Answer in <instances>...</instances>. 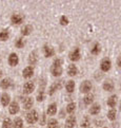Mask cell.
Here are the masks:
<instances>
[{
  "label": "cell",
  "instance_id": "obj_11",
  "mask_svg": "<svg viewBox=\"0 0 121 128\" xmlns=\"http://www.w3.org/2000/svg\"><path fill=\"white\" fill-rule=\"evenodd\" d=\"M34 74V69L33 67H26L25 69L23 70V72H22V75H23L24 78H30V77H32Z\"/></svg>",
  "mask_w": 121,
  "mask_h": 128
},
{
  "label": "cell",
  "instance_id": "obj_6",
  "mask_svg": "<svg viewBox=\"0 0 121 128\" xmlns=\"http://www.w3.org/2000/svg\"><path fill=\"white\" fill-rule=\"evenodd\" d=\"M111 66H112V62L109 58H104L103 60L101 62V65H100V69L103 71V72H107L111 69Z\"/></svg>",
  "mask_w": 121,
  "mask_h": 128
},
{
  "label": "cell",
  "instance_id": "obj_28",
  "mask_svg": "<svg viewBox=\"0 0 121 128\" xmlns=\"http://www.w3.org/2000/svg\"><path fill=\"white\" fill-rule=\"evenodd\" d=\"M116 116H117V112H116L115 109H111L109 113H107V118H109V120H111V121H114L116 118Z\"/></svg>",
  "mask_w": 121,
  "mask_h": 128
},
{
  "label": "cell",
  "instance_id": "obj_27",
  "mask_svg": "<svg viewBox=\"0 0 121 128\" xmlns=\"http://www.w3.org/2000/svg\"><path fill=\"white\" fill-rule=\"evenodd\" d=\"M91 124V120L88 118V116H84L81 121V127L82 128H86L88 127V125Z\"/></svg>",
  "mask_w": 121,
  "mask_h": 128
},
{
  "label": "cell",
  "instance_id": "obj_26",
  "mask_svg": "<svg viewBox=\"0 0 121 128\" xmlns=\"http://www.w3.org/2000/svg\"><path fill=\"white\" fill-rule=\"evenodd\" d=\"M7 38H8V31L7 30H2L1 32H0V40L5 42Z\"/></svg>",
  "mask_w": 121,
  "mask_h": 128
},
{
  "label": "cell",
  "instance_id": "obj_24",
  "mask_svg": "<svg viewBox=\"0 0 121 128\" xmlns=\"http://www.w3.org/2000/svg\"><path fill=\"white\" fill-rule=\"evenodd\" d=\"M65 89H66V91L68 92H73L74 91V89H75V83L73 80H69L68 83H66V86H65Z\"/></svg>",
  "mask_w": 121,
  "mask_h": 128
},
{
  "label": "cell",
  "instance_id": "obj_19",
  "mask_svg": "<svg viewBox=\"0 0 121 128\" xmlns=\"http://www.w3.org/2000/svg\"><path fill=\"white\" fill-rule=\"evenodd\" d=\"M10 94H7V93H3L2 94V96H1V104H2V106H7L8 103H10Z\"/></svg>",
  "mask_w": 121,
  "mask_h": 128
},
{
  "label": "cell",
  "instance_id": "obj_36",
  "mask_svg": "<svg viewBox=\"0 0 121 128\" xmlns=\"http://www.w3.org/2000/svg\"><path fill=\"white\" fill-rule=\"evenodd\" d=\"M43 98H44V91L41 90L37 95V100L38 102H41V100H43Z\"/></svg>",
  "mask_w": 121,
  "mask_h": 128
},
{
  "label": "cell",
  "instance_id": "obj_33",
  "mask_svg": "<svg viewBox=\"0 0 121 128\" xmlns=\"http://www.w3.org/2000/svg\"><path fill=\"white\" fill-rule=\"evenodd\" d=\"M11 120L10 118H5V120L3 121V123H2V128H10L11 127Z\"/></svg>",
  "mask_w": 121,
  "mask_h": 128
},
{
  "label": "cell",
  "instance_id": "obj_12",
  "mask_svg": "<svg viewBox=\"0 0 121 128\" xmlns=\"http://www.w3.org/2000/svg\"><path fill=\"white\" fill-rule=\"evenodd\" d=\"M61 87H62V82H56V83H54L51 86V88H50V95L54 94V93H55V91L59 90Z\"/></svg>",
  "mask_w": 121,
  "mask_h": 128
},
{
  "label": "cell",
  "instance_id": "obj_38",
  "mask_svg": "<svg viewBox=\"0 0 121 128\" xmlns=\"http://www.w3.org/2000/svg\"><path fill=\"white\" fill-rule=\"evenodd\" d=\"M118 126H117V124H113V128H117Z\"/></svg>",
  "mask_w": 121,
  "mask_h": 128
},
{
  "label": "cell",
  "instance_id": "obj_23",
  "mask_svg": "<svg viewBox=\"0 0 121 128\" xmlns=\"http://www.w3.org/2000/svg\"><path fill=\"white\" fill-rule=\"evenodd\" d=\"M32 31H33L32 26L28 24V26H25L24 28L21 30V33H22V35H24V36H28V35H30V34H31V32H32Z\"/></svg>",
  "mask_w": 121,
  "mask_h": 128
},
{
  "label": "cell",
  "instance_id": "obj_30",
  "mask_svg": "<svg viewBox=\"0 0 121 128\" xmlns=\"http://www.w3.org/2000/svg\"><path fill=\"white\" fill-rule=\"evenodd\" d=\"M76 109V105L75 103H70L68 106H66V112L68 113H73Z\"/></svg>",
  "mask_w": 121,
  "mask_h": 128
},
{
  "label": "cell",
  "instance_id": "obj_1",
  "mask_svg": "<svg viewBox=\"0 0 121 128\" xmlns=\"http://www.w3.org/2000/svg\"><path fill=\"white\" fill-rule=\"evenodd\" d=\"M61 65H62V60L60 58H57V59L54 60L52 69H51L52 74L54 76H60L62 74V67H61Z\"/></svg>",
  "mask_w": 121,
  "mask_h": 128
},
{
  "label": "cell",
  "instance_id": "obj_17",
  "mask_svg": "<svg viewBox=\"0 0 121 128\" xmlns=\"http://www.w3.org/2000/svg\"><path fill=\"white\" fill-rule=\"evenodd\" d=\"M77 73H78V69H77V67H76L75 65H70L69 66L68 74L70 76H75V75H77Z\"/></svg>",
  "mask_w": 121,
  "mask_h": 128
},
{
  "label": "cell",
  "instance_id": "obj_31",
  "mask_svg": "<svg viewBox=\"0 0 121 128\" xmlns=\"http://www.w3.org/2000/svg\"><path fill=\"white\" fill-rule=\"evenodd\" d=\"M91 52H92V54H94V55L99 54V52H100V46H99V44H94V47L91 50Z\"/></svg>",
  "mask_w": 121,
  "mask_h": 128
},
{
  "label": "cell",
  "instance_id": "obj_41",
  "mask_svg": "<svg viewBox=\"0 0 121 128\" xmlns=\"http://www.w3.org/2000/svg\"><path fill=\"white\" fill-rule=\"evenodd\" d=\"M103 128H106V127H103Z\"/></svg>",
  "mask_w": 121,
  "mask_h": 128
},
{
  "label": "cell",
  "instance_id": "obj_20",
  "mask_svg": "<svg viewBox=\"0 0 121 128\" xmlns=\"http://www.w3.org/2000/svg\"><path fill=\"white\" fill-rule=\"evenodd\" d=\"M56 112H57V105L55 103L48 105V107H47V114H50V116H54Z\"/></svg>",
  "mask_w": 121,
  "mask_h": 128
},
{
  "label": "cell",
  "instance_id": "obj_14",
  "mask_svg": "<svg viewBox=\"0 0 121 128\" xmlns=\"http://www.w3.org/2000/svg\"><path fill=\"white\" fill-rule=\"evenodd\" d=\"M43 51H44L45 57H52L54 54H55V51H54L53 47H51V46H45V47L43 48Z\"/></svg>",
  "mask_w": 121,
  "mask_h": 128
},
{
  "label": "cell",
  "instance_id": "obj_35",
  "mask_svg": "<svg viewBox=\"0 0 121 128\" xmlns=\"http://www.w3.org/2000/svg\"><path fill=\"white\" fill-rule=\"evenodd\" d=\"M60 24L62 26H66V24H69V19L65 16H61V18H60Z\"/></svg>",
  "mask_w": 121,
  "mask_h": 128
},
{
  "label": "cell",
  "instance_id": "obj_7",
  "mask_svg": "<svg viewBox=\"0 0 121 128\" xmlns=\"http://www.w3.org/2000/svg\"><path fill=\"white\" fill-rule=\"evenodd\" d=\"M23 19H24V17L22 16L21 14H13L12 17H11V21H12V24H22Z\"/></svg>",
  "mask_w": 121,
  "mask_h": 128
},
{
  "label": "cell",
  "instance_id": "obj_29",
  "mask_svg": "<svg viewBox=\"0 0 121 128\" xmlns=\"http://www.w3.org/2000/svg\"><path fill=\"white\" fill-rule=\"evenodd\" d=\"M93 100H94V95L93 94H87L86 96H84V98H83V102L85 105H89Z\"/></svg>",
  "mask_w": 121,
  "mask_h": 128
},
{
  "label": "cell",
  "instance_id": "obj_4",
  "mask_svg": "<svg viewBox=\"0 0 121 128\" xmlns=\"http://www.w3.org/2000/svg\"><path fill=\"white\" fill-rule=\"evenodd\" d=\"M18 62H19V58H18L17 54L16 53L10 54V56H8V65L11 67H15L18 65Z\"/></svg>",
  "mask_w": 121,
  "mask_h": 128
},
{
  "label": "cell",
  "instance_id": "obj_13",
  "mask_svg": "<svg viewBox=\"0 0 121 128\" xmlns=\"http://www.w3.org/2000/svg\"><path fill=\"white\" fill-rule=\"evenodd\" d=\"M75 125H76V118L74 116H70L68 118H66L65 126L68 128H73Z\"/></svg>",
  "mask_w": 121,
  "mask_h": 128
},
{
  "label": "cell",
  "instance_id": "obj_39",
  "mask_svg": "<svg viewBox=\"0 0 121 128\" xmlns=\"http://www.w3.org/2000/svg\"><path fill=\"white\" fill-rule=\"evenodd\" d=\"M1 76H2V71L0 70V77H1Z\"/></svg>",
  "mask_w": 121,
  "mask_h": 128
},
{
  "label": "cell",
  "instance_id": "obj_16",
  "mask_svg": "<svg viewBox=\"0 0 121 128\" xmlns=\"http://www.w3.org/2000/svg\"><path fill=\"white\" fill-rule=\"evenodd\" d=\"M103 89L105 91H107V92H111V91H113L114 90V84H113V82L112 80H105L104 82V84H103Z\"/></svg>",
  "mask_w": 121,
  "mask_h": 128
},
{
  "label": "cell",
  "instance_id": "obj_22",
  "mask_svg": "<svg viewBox=\"0 0 121 128\" xmlns=\"http://www.w3.org/2000/svg\"><path fill=\"white\" fill-rule=\"evenodd\" d=\"M100 112V105L99 104H95V105H93L92 106V108L89 109V113L91 114H98Z\"/></svg>",
  "mask_w": 121,
  "mask_h": 128
},
{
  "label": "cell",
  "instance_id": "obj_37",
  "mask_svg": "<svg viewBox=\"0 0 121 128\" xmlns=\"http://www.w3.org/2000/svg\"><path fill=\"white\" fill-rule=\"evenodd\" d=\"M117 65H118L119 67H121V54L119 55V57H118V59H117Z\"/></svg>",
  "mask_w": 121,
  "mask_h": 128
},
{
  "label": "cell",
  "instance_id": "obj_40",
  "mask_svg": "<svg viewBox=\"0 0 121 128\" xmlns=\"http://www.w3.org/2000/svg\"><path fill=\"white\" fill-rule=\"evenodd\" d=\"M120 108H121V105H120Z\"/></svg>",
  "mask_w": 121,
  "mask_h": 128
},
{
  "label": "cell",
  "instance_id": "obj_15",
  "mask_svg": "<svg viewBox=\"0 0 121 128\" xmlns=\"http://www.w3.org/2000/svg\"><path fill=\"white\" fill-rule=\"evenodd\" d=\"M8 110H10V113H11V114H16V113H18V111H19V105H18V103H17V102L11 103Z\"/></svg>",
  "mask_w": 121,
  "mask_h": 128
},
{
  "label": "cell",
  "instance_id": "obj_34",
  "mask_svg": "<svg viewBox=\"0 0 121 128\" xmlns=\"http://www.w3.org/2000/svg\"><path fill=\"white\" fill-rule=\"evenodd\" d=\"M23 46H24V42H23V39H21V38H19V39H17V42H16V47L17 48H23Z\"/></svg>",
  "mask_w": 121,
  "mask_h": 128
},
{
  "label": "cell",
  "instance_id": "obj_5",
  "mask_svg": "<svg viewBox=\"0 0 121 128\" xmlns=\"http://www.w3.org/2000/svg\"><path fill=\"white\" fill-rule=\"evenodd\" d=\"M34 90H35V84L34 83H32V82H28V83L24 84V86H23V93L30 94V93H32Z\"/></svg>",
  "mask_w": 121,
  "mask_h": 128
},
{
  "label": "cell",
  "instance_id": "obj_9",
  "mask_svg": "<svg viewBox=\"0 0 121 128\" xmlns=\"http://www.w3.org/2000/svg\"><path fill=\"white\" fill-rule=\"evenodd\" d=\"M33 104H34V100L32 98H26L22 100V105H23L24 109H31L33 107Z\"/></svg>",
  "mask_w": 121,
  "mask_h": 128
},
{
  "label": "cell",
  "instance_id": "obj_8",
  "mask_svg": "<svg viewBox=\"0 0 121 128\" xmlns=\"http://www.w3.org/2000/svg\"><path fill=\"white\" fill-rule=\"evenodd\" d=\"M80 58V50L78 48H75L73 51L70 53V59L73 62H77Z\"/></svg>",
  "mask_w": 121,
  "mask_h": 128
},
{
  "label": "cell",
  "instance_id": "obj_32",
  "mask_svg": "<svg viewBox=\"0 0 121 128\" xmlns=\"http://www.w3.org/2000/svg\"><path fill=\"white\" fill-rule=\"evenodd\" d=\"M22 125H23V122H22V120L20 118H16L15 120V122H14V128H22Z\"/></svg>",
  "mask_w": 121,
  "mask_h": 128
},
{
  "label": "cell",
  "instance_id": "obj_10",
  "mask_svg": "<svg viewBox=\"0 0 121 128\" xmlns=\"http://www.w3.org/2000/svg\"><path fill=\"white\" fill-rule=\"evenodd\" d=\"M38 62V55H37V52L36 51H33L32 53L30 54L29 56V62L31 66H35L36 64H37Z\"/></svg>",
  "mask_w": 121,
  "mask_h": 128
},
{
  "label": "cell",
  "instance_id": "obj_18",
  "mask_svg": "<svg viewBox=\"0 0 121 128\" xmlns=\"http://www.w3.org/2000/svg\"><path fill=\"white\" fill-rule=\"evenodd\" d=\"M116 103H117V95H112V96L109 98L107 100V105L111 108H114L116 106Z\"/></svg>",
  "mask_w": 121,
  "mask_h": 128
},
{
  "label": "cell",
  "instance_id": "obj_21",
  "mask_svg": "<svg viewBox=\"0 0 121 128\" xmlns=\"http://www.w3.org/2000/svg\"><path fill=\"white\" fill-rule=\"evenodd\" d=\"M12 85V80L10 78H4L2 80V82L0 83V86H1V88L2 89H7V88H10Z\"/></svg>",
  "mask_w": 121,
  "mask_h": 128
},
{
  "label": "cell",
  "instance_id": "obj_3",
  "mask_svg": "<svg viewBox=\"0 0 121 128\" xmlns=\"http://www.w3.org/2000/svg\"><path fill=\"white\" fill-rule=\"evenodd\" d=\"M92 90V83L89 80H84L80 85V92L81 93H88Z\"/></svg>",
  "mask_w": 121,
  "mask_h": 128
},
{
  "label": "cell",
  "instance_id": "obj_2",
  "mask_svg": "<svg viewBox=\"0 0 121 128\" xmlns=\"http://www.w3.org/2000/svg\"><path fill=\"white\" fill-rule=\"evenodd\" d=\"M38 118H39V116L36 110H31L26 114V122H28L29 124H34V123L38 121Z\"/></svg>",
  "mask_w": 121,
  "mask_h": 128
},
{
  "label": "cell",
  "instance_id": "obj_25",
  "mask_svg": "<svg viewBox=\"0 0 121 128\" xmlns=\"http://www.w3.org/2000/svg\"><path fill=\"white\" fill-rule=\"evenodd\" d=\"M46 128H58V122H57V120H55V118H52V120H50V121H48V123H47Z\"/></svg>",
  "mask_w": 121,
  "mask_h": 128
}]
</instances>
